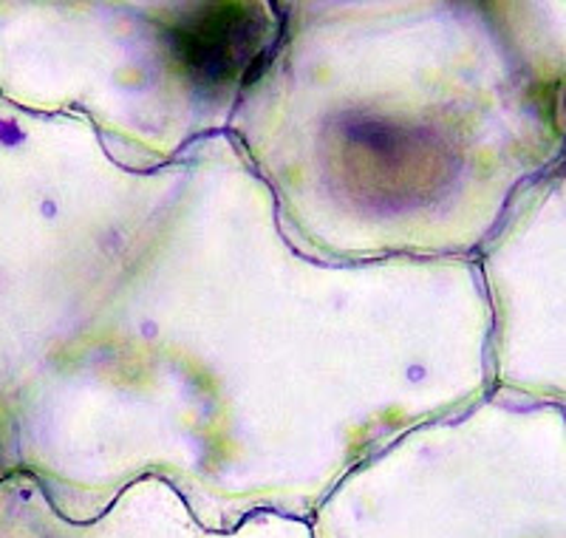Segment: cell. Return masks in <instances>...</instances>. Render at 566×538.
<instances>
[{
	"mask_svg": "<svg viewBox=\"0 0 566 538\" xmlns=\"http://www.w3.org/2000/svg\"><path fill=\"white\" fill-rule=\"evenodd\" d=\"M272 14L258 3H205L181 9L168 27L174 60L207 89L241 83L272 43Z\"/></svg>",
	"mask_w": 566,
	"mask_h": 538,
	"instance_id": "6da1fadb",
	"label": "cell"
}]
</instances>
